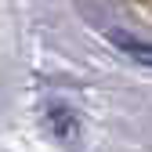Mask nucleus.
<instances>
[{"label":"nucleus","mask_w":152,"mask_h":152,"mask_svg":"<svg viewBox=\"0 0 152 152\" xmlns=\"http://www.w3.org/2000/svg\"><path fill=\"white\" fill-rule=\"evenodd\" d=\"M112 44L116 47H123L134 62H141V65H152V44H141V40H134L130 33H112Z\"/></svg>","instance_id":"obj_1"}]
</instances>
